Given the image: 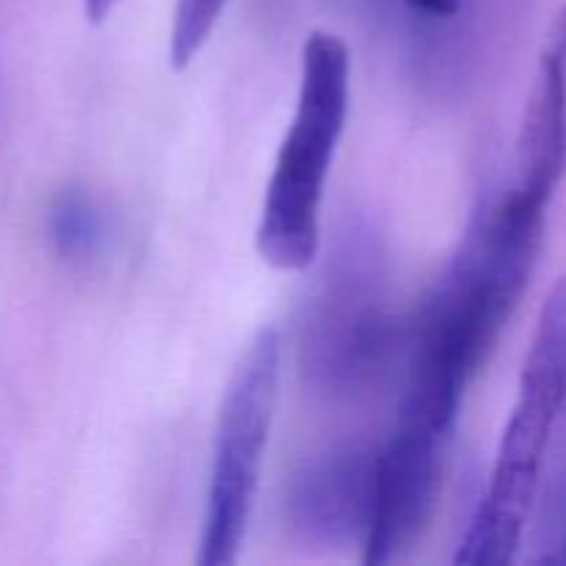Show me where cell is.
Masks as SVG:
<instances>
[{
    "mask_svg": "<svg viewBox=\"0 0 566 566\" xmlns=\"http://www.w3.org/2000/svg\"><path fill=\"white\" fill-rule=\"evenodd\" d=\"M376 451L346 448L304 470L293 492V520L307 536L321 542L359 536L368 528L370 481Z\"/></svg>",
    "mask_w": 566,
    "mask_h": 566,
    "instance_id": "52a82bcc",
    "label": "cell"
},
{
    "mask_svg": "<svg viewBox=\"0 0 566 566\" xmlns=\"http://www.w3.org/2000/svg\"><path fill=\"white\" fill-rule=\"evenodd\" d=\"M352 59L340 36L315 31L304 42L296 111L276 153L260 208V258L280 271H302L318 258L321 208L332 160L348 119Z\"/></svg>",
    "mask_w": 566,
    "mask_h": 566,
    "instance_id": "7a4b0ae2",
    "label": "cell"
},
{
    "mask_svg": "<svg viewBox=\"0 0 566 566\" xmlns=\"http://www.w3.org/2000/svg\"><path fill=\"white\" fill-rule=\"evenodd\" d=\"M114 6L116 0H83V9H86V17L92 22H103L114 11Z\"/></svg>",
    "mask_w": 566,
    "mask_h": 566,
    "instance_id": "7c38bea8",
    "label": "cell"
},
{
    "mask_svg": "<svg viewBox=\"0 0 566 566\" xmlns=\"http://www.w3.org/2000/svg\"><path fill=\"white\" fill-rule=\"evenodd\" d=\"M50 241L55 252L77 260L103 243V216L83 193H64L50 210Z\"/></svg>",
    "mask_w": 566,
    "mask_h": 566,
    "instance_id": "ba28073f",
    "label": "cell"
},
{
    "mask_svg": "<svg viewBox=\"0 0 566 566\" xmlns=\"http://www.w3.org/2000/svg\"><path fill=\"white\" fill-rule=\"evenodd\" d=\"M374 254H343L304 321V370L326 392L365 385L385 363L396 324Z\"/></svg>",
    "mask_w": 566,
    "mask_h": 566,
    "instance_id": "5b68a950",
    "label": "cell"
},
{
    "mask_svg": "<svg viewBox=\"0 0 566 566\" xmlns=\"http://www.w3.org/2000/svg\"><path fill=\"white\" fill-rule=\"evenodd\" d=\"M514 182L525 197L551 205L566 175V9L542 48L517 138Z\"/></svg>",
    "mask_w": 566,
    "mask_h": 566,
    "instance_id": "8992f818",
    "label": "cell"
},
{
    "mask_svg": "<svg viewBox=\"0 0 566 566\" xmlns=\"http://www.w3.org/2000/svg\"><path fill=\"white\" fill-rule=\"evenodd\" d=\"M566 407V276L542 304L503 429L490 484L459 545L457 564L503 566L517 558L553 431Z\"/></svg>",
    "mask_w": 566,
    "mask_h": 566,
    "instance_id": "3957f363",
    "label": "cell"
},
{
    "mask_svg": "<svg viewBox=\"0 0 566 566\" xmlns=\"http://www.w3.org/2000/svg\"><path fill=\"white\" fill-rule=\"evenodd\" d=\"M547 208L512 186L470 219L415 324L392 434L448 453L470 381L495 348L536 269Z\"/></svg>",
    "mask_w": 566,
    "mask_h": 566,
    "instance_id": "6da1fadb",
    "label": "cell"
},
{
    "mask_svg": "<svg viewBox=\"0 0 566 566\" xmlns=\"http://www.w3.org/2000/svg\"><path fill=\"white\" fill-rule=\"evenodd\" d=\"M282 376V340L276 329H260L238 359L216 429L213 464L208 481L205 531L199 542V564L227 566L238 562L254 497L260 470L274 426L276 398Z\"/></svg>",
    "mask_w": 566,
    "mask_h": 566,
    "instance_id": "277c9868",
    "label": "cell"
},
{
    "mask_svg": "<svg viewBox=\"0 0 566 566\" xmlns=\"http://www.w3.org/2000/svg\"><path fill=\"white\" fill-rule=\"evenodd\" d=\"M536 564H562L566 566V479L547 501L545 520L536 534Z\"/></svg>",
    "mask_w": 566,
    "mask_h": 566,
    "instance_id": "30bf717a",
    "label": "cell"
},
{
    "mask_svg": "<svg viewBox=\"0 0 566 566\" xmlns=\"http://www.w3.org/2000/svg\"><path fill=\"white\" fill-rule=\"evenodd\" d=\"M224 6L227 0H175L169 33L171 66L182 70L202 53Z\"/></svg>",
    "mask_w": 566,
    "mask_h": 566,
    "instance_id": "9c48e42d",
    "label": "cell"
},
{
    "mask_svg": "<svg viewBox=\"0 0 566 566\" xmlns=\"http://www.w3.org/2000/svg\"><path fill=\"white\" fill-rule=\"evenodd\" d=\"M409 9L418 11L423 17H434V20H446L462 9V0H407Z\"/></svg>",
    "mask_w": 566,
    "mask_h": 566,
    "instance_id": "8fae6325",
    "label": "cell"
}]
</instances>
